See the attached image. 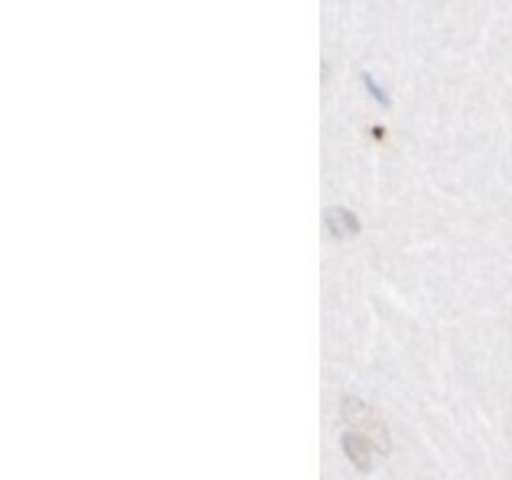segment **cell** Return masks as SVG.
Returning <instances> with one entry per match:
<instances>
[{
  "instance_id": "7a4b0ae2",
  "label": "cell",
  "mask_w": 512,
  "mask_h": 480,
  "mask_svg": "<svg viewBox=\"0 0 512 480\" xmlns=\"http://www.w3.org/2000/svg\"><path fill=\"white\" fill-rule=\"evenodd\" d=\"M343 450L345 455H348L350 463L358 470L373 468V445L365 438H360L358 433H353V430H348V433L343 435Z\"/></svg>"
},
{
  "instance_id": "6da1fadb",
  "label": "cell",
  "mask_w": 512,
  "mask_h": 480,
  "mask_svg": "<svg viewBox=\"0 0 512 480\" xmlns=\"http://www.w3.org/2000/svg\"><path fill=\"white\" fill-rule=\"evenodd\" d=\"M340 415H343V420L350 425L353 433H358L360 438L373 445V450H378L380 455L390 453L393 438H390L388 423L368 400L358 398V395H345L343 403H340Z\"/></svg>"
},
{
  "instance_id": "3957f363",
  "label": "cell",
  "mask_w": 512,
  "mask_h": 480,
  "mask_svg": "<svg viewBox=\"0 0 512 480\" xmlns=\"http://www.w3.org/2000/svg\"><path fill=\"white\" fill-rule=\"evenodd\" d=\"M325 223L333 230L335 238H345V235H353L360 230V220L355 218V213H350L348 208H340V205L325 210Z\"/></svg>"
}]
</instances>
